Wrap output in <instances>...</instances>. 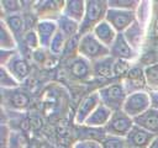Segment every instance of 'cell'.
I'll return each instance as SVG.
<instances>
[{
  "label": "cell",
  "instance_id": "1",
  "mask_svg": "<svg viewBox=\"0 0 158 148\" xmlns=\"http://www.w3.org/2000/svg\"><path fill=\"white\" fill-rule=\"evenodd\" d=\"M109 5L107 0H86V7L84 18L80 23L79 35L89 33L94 30L96 25L105 20Z\"/></svg>",
  "mask_w": 158,
  "mask_h": 148
},
{
  "label": "cell",
  "instance_id": "2",
  "mask_svg": "<svg viewBox=\"0 0 158 148\" xmlns=\"http://www.w3.org/2000/svg\"><path fill=\"white\" fill-rule=\"evenodd\" d=\"M78 56L94 62L110 56V48L104 46L91 32L81 35L78 46Z\"/></svg>",
  "mask_w": 158,
  "mask_h": 148
},
{
  "label": "cell",
  "instance_id": "3",
  "mask_svg": "<svg viewBox=\"0 0 158 148\" xmlns=\"http://www.w3.org/2000/svg\"><path fill=\"white\" fill-rule=\"evenodd\" d=\"M98 94L101 104L109 107L111 111L122 110L125 100L128 95L122 81L105 85L98 90Z\"/></svg>",
  "mask_w": 158,
  "mask_h": 148
},
{
  "label": "cell",
  "instance_id": "4",
  "mask_svg": "<svg viewBox=\"0 0 158 148\" xmlns=\"http://www.w3.org/2000/svg\"><path fill=\"white\" fill-rule=\"evenodd\" d=\"M135 126V120L128 116L123 110L114 111L109 123L105 126V132L107 136H116L126 138L130 131Z\"/></svg>",
  "mask_w": 158,
  "mask_h": 148
},
{
  "label": "cell",
  "instance_id": "5",
  "mask_svg": "<svg viewBox=\"0 0 158 148\" xmlns=\"http://www.w3.org/2000/svg\"><path fill=\"white\" fill-rule=\"evenodd\" d=\"M148 109H151V96H149V91L147 90H141L128 94L122 107V110L132 118L139 116Z\"/></svg>",
  "mask_w": 158,
  "mask_h": 148
},
{
  "label": "cell",
  "instance_id": "6",
  "mask_svg": "<svg viewBox=\"0 0 158 148\" xmlns=\"http://www.w3.org/2000/svg\"><path fill=\"white\" fill-rule=\"evenodd\" d=\"M105 20L114 27L117 33H123L132 23L137 21V14L136 11L109 7Z\"/></svg>",
  "mask_w": 158,
  "mask_h": 148
},
{
  "label": "cell",
  "instance_id": "7",
  "mask_svg": "<svg viewBox=\"0 0 158 148\" xmlns=\"http://www.w3.org/2000/svg\"><path fill=\"white\" fill-rule=\"evenodd\" d=\"M101 104L100 101V97H99V94H98V90L85 95L78 107H77V111H75V116H74V121L77 125H84L85 121L88 120V117L91 115V112Z\"/></svg>",
  "mask_w": 158,
  "mask_h": 148
},
{
  "label": "cell",
  "instance_id": "8",
  "mask_svg": "<svg viewBox=\"0 0 158 148\" xmlns=\"http://www.w3.org/2000/svg\"><path fill=\"white\" fill-rule=\"evenodd\" d=\"M110 56L117 60L131 62L137 58V51L127 42L123 33H118L114 44L110 47Z\"/></svg>",
  "mask_w": 158,
  "mask_h": 148
},
{
  "label": "cell",
  "instance_id": "9",
  "mask_svg": "<svg viewBox=\"0 0 158 148\" xmlns=\"http://www.w3.org/2000/svg\"><path fill=\"white\" fill-rule=\"evenodd\" d=\"M35 30H36L37 36L40 38L41 48L48 51V47H49L53 37L58 32L57 20H52V18H38V21L36 22Z\"/></svg>",
  "mask_w": 158,
  "mask_h": 148
},
{
  "label": "cell",
  "instance_id": "10",
  "mask_svg": "<svg viewBox=\"0 0 158 148\" xmlns=\"http://www.w3.org/2000/svg\"><path fill=\"white\" fill-rule=\"evenodd\" d=\"M64 1H36L33 2V11L38 18H52L57 20L63 12Z\"/></svg>",
  "mask_w": 158,
  "mask_h": 148
},
{
  "label": "cell",
  "instance_id": "11",
  "mask_svg": "<svg viewBox=\"0 0 158 148\" xmlns=\"http://www.w3.org/2000/svg\"><path fill=\"white\" fill-rule=\"evenodd\" d=\"M156 137L157 136L152 134L151 132L135 125L125 139L127 142L128 148H147Z\"/></svg>",
  "mask_w": 158,
  "mask_h": 148
},
{
  "label": "cell",
  "instance_id": "12",
  "mask_svg": "<svg viewBox=\"0 0 158 148\" xmlns=\"http://www.w3.org/2000/svg\"><path fill=\"white\" fill-rule=\"evenodd\" d=\"M5 68L15 76V79L21 84L25 79H27V76L30 75V64L28 62L17 52L11 59L10 62L5 65Z\"/></svg>",
  "mask_w": 158,
  "mask_h": 148
},
{
  "label": "cell",
  "instance_id": "13",
  "mask_svg": "<svg viewBox=\"0 0 158 148\" xmlns=\"http://www.w3.org/2000/svg\"><path fill=\"white\" fill-rule=\"evenodd\" d=\"M68 73H69V76L75 80L88 79L89 76H93L91 75V62L80 56H75L68 67Z\"/></svg>",
  "mask_w": 158,
  "mask_h": 148
},
{
  "label": "cell",
  "instance_id": "14",
  "mask_svg": "<svg viewBox=\"0 0 158 148\" xmlns=\"http://www.w3.org/2000/svg\"><path fill=\"white\" fill-rule=\"evenodd\" d=\"M2 97L4 102L7 104V106L12 110H23L30 105V96L17 89L12 90H2Z\"/></svg>",
  "mask_w": 158,
  "mask_h": 148
},
{
  "label": "cell",
  "instance_id": "15",
  "mask_svg": "<svg viewBox=\"0 0 158 148\" xmlns=\"http://www.w3.org/2000/svg\"><path fill=\"white\" fill-rule=\"evenodd\" d=\"M133 120H135V125L142 127L143 130L158 137V110L151 107L139 116L135 117Z\"/></svg>",
  "mask_w": 158,
  "mask_h": 148
},
{
  "label": "cell",
  "instance_id": "16",
  "mask_svg": "<svg viewBox=\"0 0 158 148\" xmlns=\"http://www.w3.org/2000/svg\"><path fill=\"white\" fill-rule=\"evenodd\" d=\"M91 33L104 44V46H106L107 48H110L112 44H114V42H115V39H116V37H117V32L114 30V27L106 21V20H104V21H101L99 25H96L95 27H94V30L91 31Z\"/></svg>",
  "mask_w": 158,
  "mask_h": 148
},
{
  "label": "cell",
  "instance_id": "17",
  "mask_svg": "<svg viewBox=\"0 0 158 148\" xmlns=\"http://www.w3.org/2000/svg\"><path fill=\"white\" fill-rule=\"evenodd\" d=\"M112 112L109 107H106L105 105L100 104L93 112L91 115L88 117V120L85 121L84 125L91 126V127H96V128H105V126L109 123Z\"/></svg>",
  "mask_w": 158,
  "mask_h": 148
},
{
  "label": "cell",
  "instance_id": "18",
  "mask_svg": "<svg viewBox=\"0 0 158 148\" xmlns=\"http://www.w3.org/2000/svg\"><path fill=\"white\" fill-rule=\"evenodd\" d=\"M85 7H86V1L84 0H68L64 1L62 15L69 17L70 20L78 23H81L85 14Z\"/></svg>",
  "mask_w": 158,
  "mask_h": 148
},
{
  "label": "cell",
  "instance_id": "19",
  "mask_svg": "<svg viewBox=\"0 0 158 148\" xmlns=\"http://www.w3.org/2000/svg\"><path fill=\"white\" fill-rule=\"evenodd\" d=\"M114 63L115 59L111 56L91 62V75L95 78L114 76Z\"/></svg>",
  "mask_w": 158,
  "mask_h": 148
},
{
  "label": "cell",
  "instance_id": "20",
  "mask_svg": "<svg viewBox=\"0 0 158 148\" xmlns=\"http://www.w3.org/2000/svg\"><path fill=\"white\" fill-rule=\"evenodd\" d=\"M77 141H98L101 142L107 134L104 128H96L88 125H77Z\"/></svg>",
  "mask_w": 158,
  "mask_h": 148
},
{
  "label": "cell",
  "instance_id": "21",
  "mask_svg": "<svg viewBox=\"0 0 158 148\" xmlns=\"http://www.w3.org/2000/svg\"><path fill=\"white\" fill-rule=\"evenodd\" d=\"M1 21L7 26L10 32L15 36L17 39L19 37H23L26 32V20L22 14H15V15H9L5 17H1Z\"/></svg>",
  "mask_w": 158,
  "mask_h": 148
},
{
  "label": "cell",
  "instance_id": "22",
  "mask_svg": "<svg viewBox=\"0 0 158 148\" xmlns=\"http://www.w3.org/2000/svg\"><path fill=\"white\" fill-rule=\"evenodd\" d=\"M125 38L127 39V42L136 49L138 51V48L142 46L143 39H144V30L143 26L141 25V22L137 20L135 23H132L125 32H123Z\"/></svg>",
  "mask_w": 158,
  "mask_h": 148
},
{
  "label": "cell",
  "instance_id": "23",
  "mask_svg": "<svg viewBox=\"0 0 158 148\" xmlns=\"http://www.w3.org/2000/svg\"><path fill=\"white\" fill-rule=\"evenodd\" d=\"M57 25H58V31L62 32L67 39L75 37L79 35V30H80V23L70 20L69 17L60 15L57 18Z\"/></svg>",
  "mask_w": 158,
  "mask_h": 148
},
{
  "label": "cell",
  "instance_id": "24",
  "mask_svg": "<svg viewBox=\"0 0 158 148\" xmlns=\"http://www.w3.org/2000/svg\"><path fill=\"white\" fill-rule=\"evenodd\" d=\"M0 49H9V51L17 49V39L1 20H0Z\"/></svg>",
  "mask_w": 158,
  "mask_h": 148
},
{
  "label": "cell",
  "instance_id": "25",
  "mask_svg": "<svg viewBox=\"0 0 158 148\" xmlns=\"http://www.w3.org/2000/svg\"><path fill=\"white\" fill-rule=\"evenodd\" d=\"M0 86L2 90H12L20 86V83L5 67H0Z\"/></svg>",
  "mask_w": 158,
  "mask_h": 148
},
{
  "label": "cell",
  "instance_id": "26",
  "mask_svg": "<svg viewBox=\"0 0 158 148\" xmlns=\"http://www.w3.org/2000/svg\"><path fill=\"white\" fill-rule=\"evenodd\" d=\"M67 41H68V39L65 38V36H64L62 32L58 31V32L56 33V36L53 37V39H52L49 47H48V52L52 53V54H54V56L62 54V53L64 52V49H65Z\"/></svg>",
  "mask_w": 158,
  "mask_h": 148
},
{
  "label": "cell",
  "instance_id": "27",
  "mask_svg": "<svg viewBox=\"0 0 158 148\" xmlns=\"http://www.w3.org/2000/svg\"><path fill=\"white\" fill-rule=\"evenodd\" d=\"M23 4L16 0H4L0 1V7L2 12V17L9 16V15H15V14H21Z\"/></svg>",
  "mask_w": 158,
  "mask_h": 148
},
{
  "label": "cell",
  "instance_id": "28",
  "mask_svg": "<svg viewBox=\"0 0 158 148\" xmlns=\"http://www.w3.org/2000/svg\"><path fill=\"white\" fill-rule=\"evenodd\" d=\"M109 7H115L120 10H130V11H137L141 2L137 0H107Z\"/></svg>",
  "mask_w": 158,
  "mask_h": 148
},
{
  "label": "cell",
  "instance_id": "29",
  "mask_svg": "<svg viewBox=\"0 0 158 148\" xmlns=\"http://www.w3.org/2000/svg\"><path fill=\"white\" fill-rule=\"evenodd\" d=\"M144 75H146V83L149 88H152L153 90L158 88V63L146 67Z\"/></svg>",
  "mask_w": 158,
  "mask_h": 148
},
{
  "label": "cell",
  "instance_id": "30",
  "mask_svg": "<svg viewBox=\"0 0 158 148\" xmlns=\"http://www.w3.org/2000/svg\"><path fill=\"white\" fill-rule=\"evenodd\" d=\"M101 147L102 148H128L126 139L116 136H106L101 141Z\"/></svg>",
  "mask_w": 158,
  "mask_h": 148
},
{
  "label": "cell",
  "instance_id": "31",
  "mask_svg": "<svg viewBox=\"0 0 158 148\" xmlns=\"http://www.w3.org/2000/svg\"><path fill=\"white\" fill-rule=\"evenodd\" d=\"M23 42L26 43V46L32 49V51H37L41 48V44H40V38L37 36V32L35 28H30L25 32L23 37H22Z\"/></svg>",
  "mask_w": 158,
  "mask_h": 148
},
{
  "label": "cell",
  "instance_id": "32",
  "mask_svg": "<svg viewBox=\"0 0 158 148\" xmlns=\"http://www.w3.org/2000/svg\"><path fill=\"white\" fill-rule=\"evenodd\" d=\"M131 65L128 62H125V60H117L115 59V63H114V75H122V74H127V72L130 70Z\"/></svg>",
  "mask_w": 158,
  "mask_h": 148
},
{
  "label": "cell",
  "instance_id": "33",
  "mask_svg": "<svg viewBox=\"0 0 158 148\" xmlns=\"http://www.w3.org/2000/svg\"><path fill=\"white\" fill-rule=\"evenodd\" d=\"M0 147L1 148L10 147V128L6 125H1L0 127Z\"/></svg>",
  "mask_w": 158,
  "mask_h": 148
},
{
  "label": "cell",
  "instance_id": "34",
  "mask_svg": "<svg viewBox=\"0 0 158 148\" xmlns=\"http://www.w3.org/2000/svg\"><path fill=\"white\" fill-rule=\"evenodd\" d=\"M72 148H102L101 142L98 141H77Z\"/></svg>",
  "mask_w": 158,
  "mask_h": 148
},
{
  "label": "cell",
  "instance_id": "35",
  "mask_svg": "<svg viewBox=\"0 0 158 148\" xmlns=\"http://www.w3.org/2000/svg\"><path fill=\"white\" fill-rule=\"evenodd\" d=\"M17 53V51H9V49H0V67H5L10 59Z\"/></svg>",
  "mask_w": 158,
  "mask_h": 148
},
{
  "label": "cell",
  "instance_id": "36",
  "mask_svg": "<svg viewBox=\"0 0 158 148\" xmlns=\"http://www.w3.org/2000/svg\"><path fill=\"white\" fill-rule=\"evenodd\" d=\"M46 54H44V49L43 48H40L37 51H33V59L37 62V63H43L46 60Z\"/></svg>",
  "mask_w": 158,
  "mask_h": 148
},
{
  "label": "cell",
  "instance_id": "37",
  "mask_svg": "<svg viewBox=\"0 0 158 148\" xmlns=\"http://www.w3.org/2000/svg\"><path fill=\"white\" fill-rule=\"evenodd\" d=\"M149 96H151V107L158 110V90H151Z\"/></svg>",
  "mask_w": 158,
  "mask_h": 148
},
{
  "label": "cell",
  "instance_id": "38",
  "mask_svg": "<svg viewBox=\"0 0 158 148\" xmlns=\"http://www.w3.org/2000/svg\"><path fill=\"white\" fill-rule=\"evenodd\" d=\"M147 148H158V137H156V138L152 141V143H151Z\"/></svg>",
  "mask_w": 158,
  "mask_h": 148
}]
</instances>
